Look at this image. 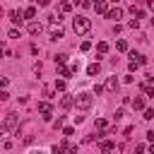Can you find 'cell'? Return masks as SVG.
I'll return each mask as SVG.
<instances>
[{
	"mask_svg": "<svg viewBox=\"0 0 154 154\" xmlns=\"http://www.w3.org/2000/svg\"><path fill=\"white\" fill-rule=\"evenodd\" d=\"M41 31H43V26H41L38 22H29V34H31V36H38Z\"/></svg>",
	"mask_w": 154,
	"mask_h": 154,
	"instance_id": "ba28073f",
	"label": "cell"
},
{
	"mask_svg": "<svg viewBox=\"0 0 154 154\" xmlns=\"http://www.w3.org/2000/svg\"><path fill=\"white\" fill-rule=\"evenodd\" d=\"M116 48H118L120 53H125V51H128V41H123V38H120V41H116Z\"/></svg>",
	"mask_w": 154,
	"mask_h": 154,
	"instance_id": "e0dca14e",
	"label": "cell"
},
{
	"mask_svg": "<svg viewBox=\"0 0 154 154\" xmlns=\"http://www.w3.org/2000/svg\"><path fill=\"white\" fill-rule=\"evenodd\" d=\"M38 113H43V120H51V113H53V108H51V103H46V101H41V103H38Z\"/></svg>",
	"mask_w": 154,
	"mask_h": 154,
	"instance_id": "5b68a950",
	"label": "cell"
},
{
	"mask_svg": "<svg viewBox=\"0 0 154 154\" xmlns=\"http://www.w3.org/2000/svg\"><path fill=\"white\" fill-rule=\"evenodd\" d=\"M70 72H72V70H70V67H65V63H63V65H58V75H60V77H70Z\"/></svg>",
	"mask_w": 154,
	"mask_h": 154,
	"instance_id": "9a60e30c",
	"label": "cell"
},
{
	"mask_svg": "<svg viewBox=\"0 0 154 154\" xmlns=\"http://www.w3.org/2000/svg\"><path fill=\"white\" fill-rule=\"evenodd\" d=\"M55 91H65V79H58L55 82Z\"/></svg>",
	"mask_w": 154,
	"mask_h": 154,
	"instance_id": "44dd1931",
	"label": "cell"
},
{
	"mask_svg": "<svg viewBox=\"0 0 154 154\" xmlns=\"http://www.w3.org/2000/svg\"><path fill=\"white\" fill-rule=\"evenodd\" d=\"M34 17H36V7H34V5H29V7L24 10V19H34Z\"/></svg>",
	"mask_w": 154,
	"mask_h": 154,
	"instance_id": "4fadbf2b",
	"label": "cell"
},
{
	"mask_svg": "<svg viewBox=\"0 0 154 154\" xmlns=\"http://www.w3.org/2000/svg\"><path fill=\"white\" fill-rule=\"evenodd\" d=\"M99 149H101V152H111V149H116V144H113L111 140H103V142L99 144Z\"/></svg>",
	"mask_w": 154,
	"mask_h": 154,
	"instance_id": "7c38bea8",
	"label": "cell"
},
{
	"mask_svg": "<svg viewBox=\"0 0 154 154\" xmlns=\"http://www.w3.org/2000/svg\"><path fill=\"white\" fill-rule=\"evenodd\" d=\"M10 19H12L14 24H22V19H24V12H17V10H10Z\"/></svg>",
	"mask_w": 154,
	"mask_h": 154,
	"instance_id": "9c48e42d",
	"label": "cell"
},
{
	"mask_svg": "<svg viewBox=\"0 0 154 154\" xmlns=\"http://www.w3.org/2000/svg\"><path fill=\"white\" fill-rule=\"evenodd\" d=\"M108 2H118V0H108Z\"/></svg>",
	"mask_w": 154,
	"mask_h": 154,
	"instance_id": "d6a6232c",
	"label": "cell"
},
{
	"mask_svg": "<svg viewBox=\"0 0 154 154\" xmlns=\"http://www.w3.org/2000/svg\"><path fill=\"white\" fill-rule=\"evenodd\" d=\"M140 65H142L140 60H130V65H128V67H130V72H137V70H140Z\"/></svg>",
	"mask_w": 154,
	"mask_h": 154,
	"instance_id": "d6986e66",
	"label": "cell"
},
{
	"mask_svg": "<svg viewBox=\"0 0 154 154\" xmlns=\"http://www.w3.org/2000/svg\"><path fill=\"white\" fill-rule=\"evenodd\" d=\"M31 2H36L38 7H48V2H51V0H31Z\"/></svg>",
	"mask_w": 154,
	"mask_h": 154,
	"instance_id": "83f0119b",
	"label": "cell"
},
{
	"mask_svg": "<svg viewBox=\"0 0 154 154\" xmlns=\"http://www.w3.org/2000/svg\"><path fill=\"white\" fill-rule=\"evenodd\" d=\"M14 128H17V116H14V113H7L5 120H2V132H10V130H14Z\"/></svg>",
	"mask_w": 154,
	"mask_h": 154,
	"instance_id": "3957f363",
	"label": "cell"
},
{
	"mask_svg": "<svg viewBox=\"0 0 154 154\" xmlns=\"http://www.w3.org/2000/svg\"><path fill=\"white\" fill-rule=\"evenodd\" d=\"M142 118H144V120H152V118H154V108H147V111H144V116H142Z\"/></svg>",
	"mask_w": 154,
	"mask_h": 154,
	"instance_id": "cb8c5ba5",
	"label": "cell"
},
{
	"mask_svg": "<svg viewBox=\"0 0 154 154\" xmlns=\"http://www.w3.org/2000/svg\"><path fill=\"white\" fill-rule=\"evenodd\" d=\"M96 51H99L101 55H103V53H108V43H106V41H99V43H96Z\"/></svg>",
	"mask_w": 154,
	"mask_h": 154,
	"instance_id": "2e32d148",
	"label": "cell"
},
{
	"mask_svg": "<svg viewBox=\"0 0 154 154\" xmlns=\"http://www.w3.org/2000/svg\"><path fill=\"white\" fill-rule=\"evenodd\" d=\"M132 108H135V111H142V108H144V99H142V96L132 99Z\"/></svg>",
	"mask_w": 154,
	"mask_h": 154,
	"instance_id": "5bb4252c",
	"label": "cell"
},
{
	"mask_svg": "<svg viewBox=\"0 0 154 154\" xmlns=\"http://www.w3.org/2000/svg\"><path fill=\"white\" fill-rule=\"evenodd\" d=\"M142 91H144V94H147V96H154V89H152V87H149V84H142Z\"/></svg>",
	"mask_w": 154,
	"mask_h": 154,
	"instance_id": "7402d4cb",
	"label": "cell"
},
{
	"mask_svg": "<svg viewBox=\"0 0 154 154\" xmlns=\"http://www.w3.org/2000/svg\"><path fill=\"white\" fill-rule=\"evenodd\" d=\"M128 26H130V29H140V19H130Z\"/></svg>",
	"mask_w": 154,
	"mask_h": 154,
	"instance_id": "d4e9b609",
	"label": "cell"
},
{
	"mask_svg": "<svg viewBox=\"0 0 154 154\" xmlns=\"http://www.w3.org/2000/svg\"><path fill=\"white\" fill-rule=\"evenodd\" d=\"M65 60H67V55H65V53H58V55H55V65H63Z\"/></svg>",
	"mask_w": 154,
	"mask_h": 154,
	"instance_id": "ffe728a7",
	"label": "cell"
},
{
	"mask_svg": "<svg viewBox=\"0 0 154 154\" xmlns=\"http://www.w3.org/2000/svg\"><path fill=\"white\" fill-rule=\"evenodd\" d=\"M79 48H82V51H89V48H91V43H89V41H82V46H79Z\"/></svg>",
	"mask_w": 154,
	"mask_h": 154,
	"instance_id": "f546056e",
	"label": "cell"
},
{
	"mask_svg": "<svg viewBox=\"0 0 154 154\" xmlns=\"http://www.w3.org/2000/svg\"><path fill=\"white\" fill-rule=\"evenodd\" d=\"M60 106H63V108L75 106V96H63V99H60Z\"/></svg>",
	"mask_w": 154,
	"mask_h": 154,
	"instance_id": "8fae6325",
	"label": "cell"
},
{
	"mask_svg": "<svg viewBox=\"0 0 154 154\" xmlns=\"http://www.w3.org/2000/svg\"><path fill=\"white\" fill-rule=\"evenodd\" d=\"M10 38H19V31L17 29H10Z\"/></svg>",
	"mask_w": 154,
	"mask_h": 154,
	"instance_id": "f1b7e54d",
	"label": "cell"
},
{
	"mask_svg": "<svg viewBox=\"0 0 154 154\" xmlns=\"http://www.w3.org/2000/svg\"><path fill=\"white\" fill-rule=\"evenodd\" d=\"M152 79H154V77H152Z\"/></svg>",
	"mask_w": 154,
	"mask_h": 154,
	"instance_id": "836d02e7",
	"label": "cell"
},
{
	"mask_svg": "<svg viewBox=\"0 0 154 154\" xmlns=\"http://www.w3.org/2000/svg\"><path fill=\"white\" fill-rule=\"evenodd\" d=\"M63 135H65V137H70V135H75V128H63Z\"/></svg>",
	"mask_w": 154,
	"mask_h": 154,
	"instance_id": "4316f807",
	"label": "cell"
},
{
	"mask_svg": "<svg viewBox=\"0 0 154 154\" xmlns=\"http://www.w3.org/2000/svg\"><path fill=\"white\" fill-rule=\"evenodd\" d=\"M149 152H152V154H154V144H149Z\"/></svg>",
	"mask_w": 154,
	"mask_h": 154,
	"instance_id": "4dcf8cb0",
	"label": "cell"
},
{
	"mask_svg": "<svg viewBox=\"0 0 154 154\" xmlns=\"http://www.w3.org/2000/svg\"><path fill=\"white\" fill-rule=\"evenodd\" d=\"M91 103H94V96H91L89 91H82V94H77V96H75V106H77L79 111L91 108Z\"/></svg>",
	"mask_w": 154,
	"mask_h": 154,
	"instance_id": "7a4b0ae2",
	"label": "cell"
},
{
	"mask_svg": "<svg viewBox=\"0 0 154 154\" xmlns=\"http://www.w3.org/2000/svg\"><path fill=\"white\" fill-rule=\"evenodd\" d=\"M106 89H108V91H116V89H118V79H116V77H108V79H106Z\"/></svg>",
	"mask_w": 154,
	"mask_h": 154,
	"instance_id": "30bf717a",
	"label": "cell"
},
{
	"mask_svg": "<svg viewBox=\"0 0 154 154\" xmlns=\"http://www.w3.org/2000/svg\"><path fill=\"white\" fill-rule=\"evenodd\" d=\"M48 31H51V38H53V41L63 38V26H60V22H51V24H48Z\"/></svg>",
	"mask_w": 154,
	"mask_h": 154,
	"instance_id": "277c9868",
	"label": "cell"
},
{
	"mask_svg": "<svg viewBox=\"0 0 154 154\" xmlns=\"http://www.w3.org/2000/svg\"><path fill=\"white\" fill-rule=\"evenodd\" d=\"M149 22H152V26H154V17H152V19H149Z\"/></svg>",
	"mask_w": 154,
	"mask_h": 154,
	"instance_id": "1f68e13d",
	"label": "cell"
},
{
	"mask_svg": "<svg viewBox=\"0 0 154 154\" xmlns=\"http://www.w3.org/2000/svg\"><path fill=\"white\" fill-rule=\"evenodd\" d=\"M72 29H75V34H87V31L91 29V22H89L84 14H77V17L72 19Z\"/></svg>",
	"mask_w": 154,
	"mask_h": 154,
	"instance_id": "6da1fadb",
	"label": "cell"
},
{
	"mask_svg": "<svg viewBox=\"0 0 154 154\" xmlns=\"http://www.w3.org/2000/svg\"><path fill=\"white\" fill-rule=\"evenodd\" d=\"M123 116H125V108H118V111H116V113H113V118H116V120H120V118H123Z\"/></svg>",
	"mask_w": 154,
	"mask_h": 154,
	"instance_id": "484cf974",
	"label": "cell"
},
{
	"mask_svg": "<svg viewBox=\"0 0 154 154\" xmlns=\"http://www.w3.org/2000/svg\"><path fill=\"white\" fill-rule=\"evenodd\" d=\"M106 17H108V19H113V22H118V19L123 17V10H120V7H116V10H108V12H106Z\"/></svg>",
	"mask_w": 154,
	"mask_h": 154,
	"instance_id": "52a82bcc",
	"label": "cell"
},
{
	"mask_svg": "<svg viewBox=\"0 0 154 154\" xmlns=\"http://www.w3.org/2000/svg\"><path fill=\"white\" fill-rule=\"evenodd\" d=\"M94 125H96V130H106V120H103V118H99Z\"/></svg>",
	"mask_w": 154,
	"mask_h": 154,
	"instance_id": "603a6c76",
	"label": "cell"
},
{
	"mask_svg": "<svg viewBox=\"0 0 154 154\" xmlns=\"http://www.w3.org/2000/svg\"><path fill=\"white\" fill-rule=\"evenodd\" d=\"M60 10H63V12H70V10H72V2H70V0H63V2H60Z\"/></svg>",
	"mask_w": 154,
	"mask_h": 154,
	"instance_id": "ac0fdd59",
	"label": "cell"
},
{
	"mask_svg": "<svg viewBox=\"0 0 154 154\" xmlns=\"http://www.w3.org/2000/svg\"><path fill=\"white\" fill-rule=\"evenodd\" d=\"M99 72H101V65H99V60L87 65V75H89V77H94V75H99Z\"/></svg>",
	"mask_w": 154,
	"mask_h": 154,
	"instance_id": "8992f818",
	"label": "cell"
}]
</instances>
